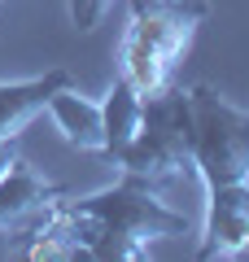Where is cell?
Here are the masks:
<instances>
[{"mask_svg":"<svg viewBox=\"0 0 249 262\" xmlns=\"http://www.w3.org/2000/svg\"><path fill=\"white\" fill-rule=\"evenodd\" d=\"M61 241L74 245V258L92 262H140L149 258L153 241L188 236V214L171 210L162 201V184L144 175L122 170L118 184L101 188L92 196L61 192L53 206L39 214Z\"/></svg>","mask_w":249,"mask_h":262,"instance_id":"obj_1","label":"cell"},{"mask_svg":"<svg viewBox=\"0 0 249 262\" xmlns=\"http://www.w3.org/2000/svg\"><path fill=\"white\" fill-rule=\"evenodd\" d=\"M114 166L144 175L153 184L166 179H197L193 166V110H188L184 88H166L157 96H144L140 110V131L131 136V144L118 153Z\"/></svg>","mask_w":249,"mask_h":262,"instance_id":"obj_2","label":"cell"},{"mask_svg":"<svg viewBox=\"0 0 249 262\" xmlns=\"http://www.w3.org/2000/svg\"><path fill=\"white\" fill-rule=\"evenodd\" d=\"M193 110V166L205 188L249 184V110L227 105L210 83L188 88Z\"/></svg>","mask_w":249,"mask_h":262,"instance_id":"obj_3","label":"cell"},{"mask_svg":"<svg viewBox=\"0 0 249 262\" xmlns=\"http://www.w3.org/2000/svg\"><path fill=\"white\" fill-rule=\"evenodd\" d=\"M205 18H210L205 0H131L127 35L144 39L157 53H166L171 61H179Z\"/></svg>","mask_w":249,"mask_h":262,"instance_id":"obj_4","label":"cell"},{"mask_svg":"<svg viewBox=\"0 0 249 262\" xmlns=\"http://www.w3.org/2000/svg\"><path fill=\"white\" fill-rule=\"evenodd\" d=\"M205 227H201V245L197 258H236L249 249V184H223V188H205Z\"/></svg>","mask_w":249,"mask_h":262,"instance_id":"obj_5","label":"cell"},{"mask_svg":"<svg viewBox=\"0 0 249 262\" xmlns=\"http://www.w3.org/2000/svg\"><path fill=\"white\" fill-rule=\"evenodd\" d=\"M61 192L66 188L53 184V179H44L27 158H13L9 170L0 175V232L35 223Z\"/></svg>","mask_w":249,"mask_h":262,"instance_id":"obj_6","label":"cell"},{"mask_svg":"<svg viewBox=\"0 0 249 262\" xmlns=\"http://www.w3.org/2000/svg\"><path fill=\"white\" fill-rule=\"evenodd\" d=\"M70 83V70L53 66L35 79H13V83H0V140H18V131L27 127L35 114H44L48 96L57 88Z\"/></svg>","mask_w":249,"mask_h":262,"instance_id":"obj_7","label":"cell"},{"mask_svg":"<svg viewBox=\"0 0 249 262\" xmlns=\"http://www.w3.org/2000/svg\"><path fill=\"white\" fill-rule=\"evenodd\" d=\"M48 118L57 122V131H61V140L70 144V149H83V153H101L105 149V122H101V105L88 101V96L74 92V83L57 88L53 96H48Z\"/></svg>","mask_w":249,"mask_h":262,"instance_id":"obj_8","label":"cell"},{"mask_svg":"<svg viewBox=\"0 0 249 262\" xmlns=\"http://www.w3.org/2000/svg\"><path fill=\"white\" fill-rule=\"evenodd\" d=\"M171 75H175V61L166 53H157L153 44L127 35L122 31V44H118V79H127L136 96H157L171 88Z\"/></svg>","mask_w":249,"mask_h":262,"instance_id":"obj_9","label":"cell"},{"mask_svg":"<svg viewBox=\"0 0 249 262\" xmlns=\"http://www.w3.org/2000/svg\"><path fill=\"white\" fill-rule=\"evenodd\" d=\"M140 110H144V96L131 92L127 79H114V88L101 101V122H105V162H118V153L131 144V136L140 131Z\"/></svg>","mask_w":249,"mask_h":262,"instance_id":"obj_10","label":"cell"},{"mask_svg":"<svg viewBox=\"0 0 249 262\" xmlns=\"http://www.w3.org/2000/svg\"><path fill=\"white\" fill-rule=\"evenodd\" d=\"M110 5H114V0H70V22L88 35V31H96V22L105 18Z\"/></svg>","mask_w":249,"mask_h":262,"instance_id":"obj_11","label":"cell"},{"mask_svg":"<svg viewBox=\"0 0 249 262\" xmlns=\"http://www.w3.org/2000/svg\"><path fill=\"white\" fill-rule=\"evenodd\" d=\"M18 158V140H0V175L9 170V162Z\"/></svg>","mask_w":249,"mask_h":262,"instance_id":"obj_12","label":"cell"}]
</instances>
